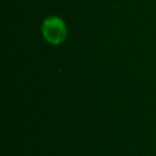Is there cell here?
I'll return each mask as SVG.
<instances>
[{
    "mask_svg": "<svg viewBox=\"0 0 156 156\" xmlns=\"http://www.w3.org/2000/svg\"><path fill=\"white\" fill-rule=\"evenodd\" d=\"M41 33L46 41L54 45H58L65 41L67 37V28L60 17L50 16L41 23Z\"/></svg>",
    "mask_w": 156,
    "mask_h": 156,
    "instance_id": "obj_1",
    "label": "cell"
}]
</instances>
